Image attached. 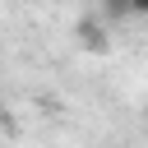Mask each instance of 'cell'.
<instances>
[{
    "label": "cell",
    "instance_id": "cell-1",
    "mask_svg": "<svg viewBox=\"0 0 148 148\" xmlns=\"http://www.w3.org/2000/svg\"><path fill=\"white\" fill-rule=\"evenodd\" d=\"M79 42H83L88 51H102V46H106V32H102V23H97V18H83V23H79Z\"/></svg>",
    "mask_w": 148,
    "mask_h": 148
},
{
    "label": "cell",
    "instance_id": "cell-2",
    "mask_svg": "<svg viewBox=\"0 0 148 148\" xmlns=\"http://www.w3.org/2000/svg\"><path fill=\"white\" fill-rule=\"evenodd\" d=\"M130 14H134V0H102V18L120 23V18H130Z\"/></svg>",
    "mask_w": 148,
    "mask_h": 148
},
{
    "label": "cell",
    "instance_id": "cell-3",
    "mask_svg": "<svg viewBox=\"0 0 148 148\" xmlns=\"http://www.w3.org/2000/svg\"><path fill=\"white\" fill-rule=\"evenodd\" d=\"M134 14H139V18H148V0H134Z\"/></svg>",
    "mask_w": 148,
    "mask_h": 148
}]
</instances>
